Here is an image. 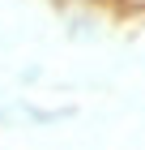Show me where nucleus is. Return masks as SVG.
Listing matches in <instances>:
<instances>
[{
    "label": "nucleus",
    "mask_w": 145,
    "mask_h": 150,
    "mask_svg": "<svg viewBox=\"0 0 145 150\" xmlns=\"http://www.w3.org/2000/svg\"><path fill=\"white\" fill-rule=\"evenodd\" d=\"M56 4H77V0H56Z\"/></svg>",
    "instance_id": "2"
},
{
    "label": "nucleus",
    "mask_w": 145,
    "mask_h": 150,
    "mask_svg": "<svg viewBox=\"0 0 145 150\" xmlns=\"http://www.w3.org/2000/svg\"><path fill=\"white\" fill-rule=\"evenodd\" d=\"M111 4H115L120 13H141V9H145V0H111Z\"/></svg>",
    "instance_id": "1"
}]
</instances>
